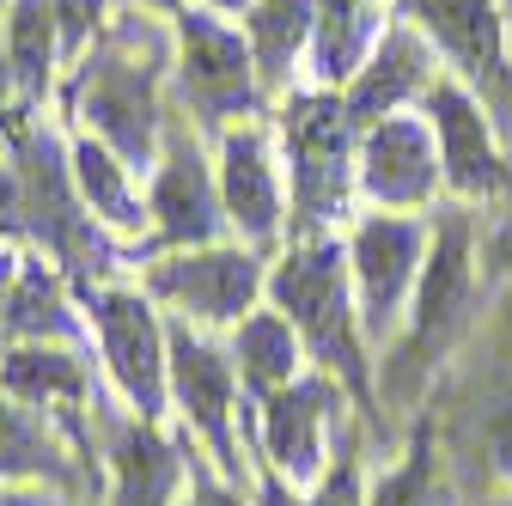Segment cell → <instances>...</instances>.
I'll return each instance as SVG.
<instances>
[{
    "label": "cell",
    "instance_id": "18",
    "mask_svg": "<svg viewBox=\"0 0 512 506\" xmlns=\"http://www.w3.org/2000/svg\"><path fill=\"white\" fill-rule=\"evenodd\" d=\"M403 19H415L452 55L464 80L506 92V25L494 0H403Z\"/></svg>",
    "mask_w": 512,
    "mask_h": 506
},
{
    "label": "cell",
    "instance_id": "17",
    "mask_svg": "<svg viewBox=\"0 0 512 506\" xmlns=\"http://www.w3.org/2000/svg\"><path fill=\"white\" fill-rule=\"evenodd\" d=\"M189 452L171 427L128 415L110 427V506H177L189 482Z\"/></svg>",
    "mask_w": 512,
    "mask_h": 506
},
{
    "label": "cell",
    "instance_id": "27",
    "mask_svg": "<svg viewBox=\"0 0 512 506\" xmlns=\"http://www.w3.org/2000/svg\"><path fill=\"white\" fill-rule=\"evenodd\" d=\"M366 506H445V482H439V458H433V439L421 433L409 458L397 470H384L378 488L366 494Z\"/></svg>",
    "mask_w": 512,
    "mask_h": 506
},
{
    "label": "cell",
    "instance_id": "37",
    "mask_svg": "<svg viewBox=\"0 0 512 506\" xmlns=\"http://www.w3.org/2000/svg\"><path fill=\"white\" fill-rule=\"evenodd\" d=\"M506 257H512V238H506Z\"/></svg>",
    "mask_w": 512,
    "mask_h": 506
},
{
    "label": "cell",
    "instance_id": "9",
    "mask_svg": "<svg viewBox=\"0 0 512 506\" xmlns=\"http://www.w3.org/2000/svg\"><path fill=\"white\" fill-rule=\"evenodd\" d=\"M250 427H256V458H263V476L311 494L330 476V427L342 421V391L330 372H305L293 385L269 391L250 403Z\"/></svg>",
    "mask_w": 512,
    "mask_h": 506
},
{
    "label": "cell",
    "instance_id": "21",
    "mask_svg": "<svg viewBox=\"0 0 512 506\" xmlns=\"http://www.w3.org/2000/svg\"><path fill=\"white\" fill-rule=\"evenodd\" d=\"M464 305H470V232H464V220H445L433 238V263L421 275V293H415V348L421 354L445 348V336L464 324Z\"/></svg>",
    "mask_w": 512,
    "mask_h": 506
},
{
    "label": "cell",
    "instance_id": "12",
    "mask_svg": "<svg viewBox=\"0 0 512 506\" xmlns=\"http://www.w3.org/2000/svg\"><path fill=\"white\" fill-rule=\"evenodd\" d=\"M439 147H433V129L415 116H384L372 129H360V196L378 202V208H421L439 183Z\"/></svg>",
    "mask_w": 512,
    "mask_h": 506
},
{
    "label": "cell",
    "instance_id": "29",
    "mask_svg": "<svg viewBox=\"0 0 512 506\" xmlns=\"http://www.w3.org/2000/svg\"><path fill=\"white\" fill-rule=\"evenodd\" d=\"M49 13L61 25V49H68V61H80L98 43V31H104L110 0H49Z\"/></svg>",
    "mask_w": 512,
    "mask_h": 506
},
{
    "label": "cell",
    "instance_id": "35",
    "mask_svg": "<svg viewBox=\"0 0 512 506\" xmlns=\"http://www.w3.org/2000/svg\"><path fill=\"white\" fill-rule=\"evenodd\" d=\"M202 7H214V13H250L256 0H202Z\"/></svg>",
    "mask_w": 512,
    "mask_h": 506
},
{
    "label": "cell",
    "instance_id": "25",
    "mask_svg": "<svg viewBox=\"0 0 512 506\" xmlns=\"http://www.w3.org/2000/svg\"><path fill=\"white\" fill-rule=\"evenodd\" d=\"M7 55H13V86H19V98L37 104L55 86V68L68 61L49 0H7Z\"/></svg>",
    "mask_w": 512,
    "mask_h": 506
},
{
    "label": "cell",
    "instance_id": "10",
    "mask_svg": "<svg viewBox=\"0 0 512 506\" xmlns=\"http://www.w3.org/2000/svg\"><path fill=\"white\" fill-rule=\"evenodd\" d=\"M147 226H153V244H165V250L220 244V232L232 226L226 202H220V171L202 159L196 135H171L159 147L153 196H147Z\"/></svg>",
    "mask_w": 512,
    "mask_h": 506
},
{
    "label": "cell",
    "instance_id": "16",
    "mask_svg": "<svg viewBox=\"0 0 512 506\" xmlns=\"http://www.w3.org/2000/svg\"><path fill=\"white\" fill-rule=\"evenodd\" d=\"M220 202H226V220L244 244H275L281 232V171H275V153H269V135L238 122V129L220 135Z\"/></svg>",
    "mask_w": 512,
    "mask_h": 506
},
{
    "label": "cell",
    "instance_id": "30",
    "mask_svg": "<svg viewBox=\"0 0 512 506\" xmlns=\"http://www.w3.org/2000/svg\"><path fill=\"white\" fill-rule=\"evenodd\" d=\"M177 506H256V500H244V488L226 482L208 464V452H196V458H189V482H183V500Z\"/></svg>",
    "mask_w": 512,
    "mask_h": 506
},
{
    "label": "cell",
    "instance_id": "8",
    "mask_svg": "<svg viewBox=\"0 0 512 506\" xmlns=\"http://www.w3.org/2000/svg\"><path fill=\"white\" fill-rule=\"evenodd\" d=\"M147 299L171 305L183 324L196 330H238L256 299L269 293L263 257L250 244H202V250H171L141 281Z\"/></svg>",
    "mask_w": 512,
    "mask_h": 506
},
{
    "label": "cell",
    "instance_id": "23",
    "mask_svg": "<svg viewBox=\"0 0 512 506\" xmlns=\"http://www.w3.org/2000/svg\"><path fill=\"white\" fill-rule=\"evenodd\" d=\"M232 360H238V378H244V397H269L293 378H305V342L299 330L281 318V311H250V318L232 330Z\"/></svg>",
    "mask_w": 512,
    "mask_h": 506
},
{
    "label": "cell",
    "instance_id": "20",
    "mask_svg": "<svg viewBox=\"0 0 512 506\" xmlns=\"http://www.w3.org/2000/svg\"><path fill=\"white\" fill-rule=\"evenodd\" d=\"M86 336H92V324H86V311H74L61 269L25 257L19 263V281H13V299H7V311H0V342H7V348H19V342L80 348Z\"/></svg>",
    "mask_w": 512,
    "mask_h": 506
},
{
    "label": "cell",
    "instance_id": "19",
    "mask_svg": "<svg viewBox=\"0 0 512 506\" xmlns=\"http://www.w3.org/2000/svg\"><path fill=\"white\" fill-rule=\"evenodd\" d=\"M427 92H433V55H427V43L415 37V25H391V31H378L366 68L354 74V86H348L342 104H348L354 129H372V122L397 116L409 98H427Z\"/></svg>",
    "mask_w": 512,
    "mask_h": 506
},
{
    "label": "cell",
    "instance_id": "6",
    "mask_svg": "<svg viewBox=\"0 0 512 506\" xmlns=\"http://www.w3.org/2000/svg\"><path fill=\"white\" fill-rule=\"evenodd\" d=\"M80 311L98 336V360L110 372L116 397L128 403V415L165 427V415H171V324H159L153 299L128 293V287H86Z\"/></svg>",
    "mask_w": 512,
    "mask_h": 506
},
{
    "label": "cell",
    "instance_id": "3",
    "mask_svg": "<svg viewBox=\"0 0 512 506\" xmlns=\"http://www.w3.org/2000/svg\"><path fill=\"white\" fill-rule=\"evenodd\" d=\"M7 153H13L19 189H25V238H37L61 269L80 275V293H86L92 275L116 269V244H110V232L92 220V208L80 202L68 147H61L49 129H25Z\"/></svg>",
    "mask_w": 512,
    "mask_h": 506
},
{
    "label": "cell",
    "instance_id": "24",
    "mask_svg": "<svg viewBox=\"0 0 512 506\" xmlns=\"http://www.w3.org/2000/svg\"><path fill=\"white\" fill-rule=\"evenodd\" d=\"M372 43H378V19L366 13V0H324V7H317V31H311L317 92L354 86V74L366 68V55H372Z\"/></svg>",
    "mask_w": 512,
    "mask_h": 506
},
{
    "label": "cell",
    "instance_id": "26",
    "mask_svg": "<svg viewBox=\"0 0 512 506\" xmlns=\"http://www.w3.org/2000/svg\"><path fill=\"white\" fill-rule=\"evenodd\" d=\"M311 31H317V0H256L244 13V37H250L263 86H287L299 49L311 43Z\"/></svg>",
    "mask_w": 512,
    "mask_h": 506
},
{
    "label": "cell",
    "instance_id": "4",
    "mask_svg": "<svg viewBox=\"0 0 512 506\" xmlns=\"http://www.w3.org/2000/svg\"><path fill=\"white\" fill-rule=\"evenodd\" d=\"M360 129L348 122V104L336 92H299L281 110V141L293 165V220L305 238H324L348 214L354 177H360Z\"/></svg>",
    "mask_w": 512,
    "mask_h": 506
},
{
    "label": "cell",
    "instance_id": "1",
    "mask_svg": "<svg viewBox=\"0 0 512 506\" xmlns=\"http://www.w3.org/2000/svg\"><path fill=\"white\" fill-rule=\"evenodd\" d=\"M177 68V55L153 31V19H116L98 31V43L74 61L68 110L80 135H98L128 171L159 165V80Z\"/></svg>",
    "mask_w": 512,
    "mask_h": 506
},
{
    "label": "cell",
    "instance_id": "36",
    "mask_svg": "<svg viewBox=\"0 0 512 506\" xmlns=\"http://www.w3.org/2000/svg\"><path fill=\"white\" fill-rule=\"evenodd\" d=\"M141 7H159V13H171V19H177V13H183V0H141Z\"/></svg>",
    "mask_w": 512,
    "mask_h": 506
},
{
    "label": "cell",
    "instance_id": "14",
    "mask_svg": "<svg viewBox=\"0 0 512 506\" xmlns=\"http://www.w3.org/2000/svg\"><path fill=\"white\" fill-rule=\"evenodd\" d=\"M0 391L55 415L80 446H92V366L80 348H61V342H19V348H0Z\"/></svg>",
    "mask_w": 512,
    "mask_h": 506
},
{
    "label": "cell",
    "instance_id": "32",
    "mask_svg": "<svg viewBox=\"0 0 512 506\" xmlns=\"http://www.w3.org/2000/svg\"><path fill=\"white\" fill-rule=\"evenodd\" d=\"M74 494L61 488H0V506H68Z\"/></svg>",
    "mask_w": 512,
    "mask_h": 506
},
{
    "label": "cell",
    "instance_id": "13",
    "mask_svg": "<svg viewBox=\"0 0 512 506\" xmlns=\"http://www.w3.org/2000/svg\"><path fill=\"white\" fill-rule=\"evenodd\" d=\"M415 263H421V226L397 220V214H372L354 244H348V269H354V305L366 330H391L397 305L415 287Z\"/></svg>",
    "mask_w": 512,
    "mask_h": 506
},
{
    "label": "cell",
    "instance_id": "5",
    "mask_svg": "<svg viewBox=\"0 0 512 506\" xmlns=\"http://www.w3.org/2000/svg\"><path fill=\"white\" fill-rule=\"evenodd\" d=\"M171 409L189 427V439L208 452V464L244 488L250 458H244V378L232 348H220L208 330L171 318Z\"/></svg>",
    "mask_w": 512,
    "mask_h": 506
},
{
    "label": "cell",
    "instance_id": "28",
    "mask_svg": "<svg viewBox=\"0 0 512 506\" xmlns=\"http://www.w3.org/2000/svg\"><path fill=\"white\" fill-rule=\"evenodd\" d=\"M256 506H366V500H360V470H354V458L342 452V458L330 464V476L317 482L311 494H299V488L263 476V482H256Z\"/></svg>",
    "mask_w": 512,
    "mask_h": 506
},
{
    "label": "cell",
    "instance_id": "2",
    "mask_svg": "<svg viewBox=\"0 0 512 506\" xmlns=\"http://www.w3.org/2000/svg\"><path fill=\"white\" fill-rule=\"evenodd\" d=\"M269 299L299 330L305 354L366 403L372 378H366V348H360V305H354L348 244L342 238H299L269 269Z\"/></svg>",
    "mask_w": 512,
    "mask_h": 506
},
{
    "label": "cell",
    "instance_id": "33",
    "mask_svg": "<svg viewBox=\"0 0 512 506\" xmlns=\"http://www.w3.org/2000/svg\"><path fill=\"white\" fill-rule=\"evenodd\" d=\"M7 98H19V86H13V55H7V0H0V110H7Z\"/></svg>",
    "mask_w": 512,
    "mask_h": 506
},
{
    "label": "cell",
    "instance_id": "34",
    "mask_svg": "<svg viewBox=\"0 0 512 506\" xmlns=\"http://www.w3.org/2000/svg\"><path fill=\"white\" fill-rule=\"evenodd\" d=\"M19 250L13 244H0V311H7V299H13V281H19Z\"/></svg>",
    "mask_w": 512,
    "mask_h": 506
},
{
    "label": "cell",
    "instance_id": "22",
    "mask_svg": "<svg viewBox=\"0 0 512 506\" xmlns=\"http://www.w3.org/2000/svg\"><path fill=\"white\" fill-rule=\"evenodd\" d=\"M68 165H74V189L92 208V220L104 232H141L147 226V202L135 189V171H128L98 135H74L68 141Z\"/></svg>",
    "mask_w": 512,
    "mask_h": 506
},
{
    "label": "cell",
    "instance_id": "7",
    "mask_svg": "<svg viewBox=\"0 0 512 506\" xmlns=\"http://www.w3.org/2000/svg\"><path fill=\"white\" fill-rule=\"evenodd\" d=\"M177 86L202 129H220V135L238 129L263 104V74H256L250 37L226 25V13L214 7H183L177 13Z\"/></svg>",
    "mask_w": 512,
    "mask_h": 506
},
{
    "label": "cell",
    "instance_id": "11",
    "mask_svg": "<svg viewBox=\"0 0 512 506\" xmlns=\"http://www.w3.org/2000/svg\"><path fill=\"white\" fill-rule=\"evenodd\" d=\"M86 458H92V446H80L55 415L0 391V488L80 494L86 488Z\"/></svg>",
    "mask_w": 512,
    "mask_h": 506
},
{
    "label": "cell",
    "instance_id": "31",
    "mask_svg": "<svg viewBox=\"0 0 512 506\" xmlns=\"http://www.w3.org/2000/svg\"><path fill=\"white\" fill-rule=\"evenodd\" d=\"M488 446H494V464L512 476V391L494 403V415H488Z\"/></svg>",
    "mask_w": 512,
    "mask_h": 506
},
{
    "label": "cell",
    "instance_id": "15",
    "mask_svg": "<svg viewBox=\"0 0 512 506\" xmlns=\"http://www.w3.org/2000/svg\"><path fill=\"white\" fill-rule=\"evenodd\" d=\"M427 116H433V147H439V171L458 196H500L512 183L500 147H494V129L488 116L476 110V98L452 80H433L427 92Z\"/></svg>",
    "mask_w": 512,
    "mask_h": 506
}]
</instances>
